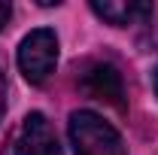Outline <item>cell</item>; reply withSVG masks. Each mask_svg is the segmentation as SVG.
Segmentation results:
<instances>
[{
  "instance_id": "6da1fadb",
  "label": "cell",
  "mask_w": 158,
  "mask_h": 155,
  "mask_svg": "<svg viewBox=\"0 0 158 155\" xmlns=\"http://www.w3.org/2000/svg\"><path fill=\"white\" fill-rule=\"evenodd\" d=\"M67 131L76 155H128L122 134L91 110H76L70 116Z\"/></svg>"
},
{
  "instance_id": "7a4b0ae2",
  "label": "cell",
  "mask_w": 158,
  "mask_h": 155,
  "mask_svg": "<svg viewBox=\"0 0 158 155\" xmlns=\"http://www.w3.org/2000/svg\"><path fill=\"white\" fill-rule=\"evenodd\" d=\"M58 64V37L49 27H37L19 46V70L27 82H46Z\"/></svg>"
},
{
  "instance_id": "3957f363",
  "label": "cell",
  "mask_w": 158,
  "mask_h": 155,
  "mask_svg": "<svg viewBox=\"0 0 158 155\" xmlns=\"http://www.w3.org/2000/svg\"><path fill=\"white\" fill-rule=\"evenodd\" d=\"M12 155H64L52 122L43 113L24 116L19 134H15V143H12Z\"/></svg>"
},
{
  "instance_id": "277c9868",
  "label": "cell",
  "mask_w": 158,
  "mask_h": 155,
  "mask_svg": "<svg viewBox=\"0 0 158 155\" xmlns=\"http://www.w3.org/2000/svg\"><path fill=\"white\" fill-rule=\"evenodd\" d=\"M82 88L85 94L98 97V100H106L113 107H125V85H122V73H118L113 64L106 61H98L91 64L85 73H82Z\"/></svg>"
},
{
  "instance_id": "5b68a950",
  "label": "cell",
  "mask_w": 158,
  "mask_h": 155,
  "mask_svg": "<svg viewBox=\"0 0 158 155\" xmlns=\"http://www.w3.org/2000/svg\"><path fill=\"white\" fill-rule=\"evenodd\" d=\"M94 15H100L103 21L116 24V27H128V24H143L146 19H152V3L143 0H94L91 3Z\"/></svg>"
},
{
  "instance_id": "8992f818",
  "label": "cell",
  "mask_w": 158,
  "mask_h": 155,
  "mask_svg": "<svg viewBox=\"0 0 158 155\" xmlns=\"http://www.w3.org/2000/svg\"><path fill=\"white\" fill-rule=\"evenodd\" d=\"M9 15H12V6H9V3H3V0H0V31H3V27H6V21H9Z\"/></svg>"
},
{
  "instance_id": "52a82bcc",
  "label": "cell",
  "mask_w": 158,
  "mask_h": 155,
  "mask_svg": "<svg viewBox=\"0 0 158 155\" xmlns=\"http://www.w3.org/2000/svg\"><path fill=\"white\" fill-rule=\"evenodd\" d=\"M3 113H6V79L0 73V119H3Z\"/></svg>"
},
{
  "instance_id": "ba28073f",
  "label": "cell",
  "mask_w": 158,
  "mask_h": 155,
  "mask_svg": "<svg viewBox=\"0 0 158 155\" xmlns=\"http://www.w3.org/2000/svg\"><path fill=\"white\" fill-rule=\"evenodd\" d=\"M155 94H158V67H155Z\"/></svg>"
}]
</instances>
